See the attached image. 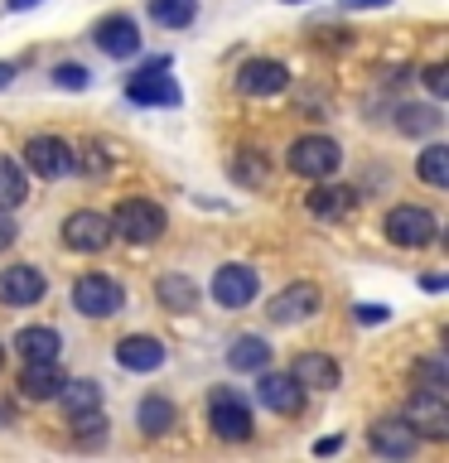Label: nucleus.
<instances>
[{
	"label": "nucleus",
	"instance_id": "22",
	"mask_svg": "<svg viewBox=\"0 0 449 463\" xmlns=\"http://www.w3.org/2000/svg\"><path fill=\"white\" fill-rule=\"evenodd\" d=\"M155 299L165 304V309H174V314H188L198 304V285L188 280V275H159Z\"/></svg>",
	"mask_w": 449,
	"mask_h": 463
},
{
	"label": "nucleus",
	"instance_id": "7",
	"mask_svg": "<svg viewBox=\"0 0 449 463\" xmlns=\"http://www.w3.org/2000/svg\"><path fill=\"white\" fill-rule=\"evenodd\" d=\"M24 165L39 174V179H63V174L78 169V159H72V145L58 140V136H34L24 145Z\"/></svg>",
	"mask_w": 449,
	"mask_h": 463
},
{
	"label": "nucleus",
	"instance_id": "27",
	"mask_svg": "<svg viewBox=\"0 0 449 463\" xmlns=\"http://www.w3.org/2000/svg\"><path fill=\"white\" fill-rule=\"evenodd\" d=\"M194 14H198L194 0H150V20H155V24H165V29L194 24Z\"/></svg>",
	"mask_w": 449,
	"mask_h": 463
},
{
	"label": "nucleus",
	"instance_id": "28",
	"mask_svg": "<svg viewBox=\"0 0 449 463\" xmlns=\"http://www.w3.org/2000/svg\"><path fill=\"white\" fill-rule=\"evenodd\" d=\"M416 174H420L430 188H449V150H444V145H425V155H420Z\"/></svg>",
	"mask_w": 449,
	"mask_h": 463
},
{
	"label": "nucleus",
	"instance_id": "8",
	"mask_svg": "<svg viewBox=\"0 0 449 463\" xmlns=\"http://www.w3.org/2000/svg\"><path fill=\"white\" fill-rule=\"evenodd\" d=\"M111 237H116V232H111V217H101V213H92V208L72 213L68 222H63V246H68V251H82V256L101 251Z\"/></svg>",
	"mask_w": 449,
	"mask_h": 463
},
{
	"label": "nucleus",
	"instance_id": "18",
	"mask_svg": "<svg viewBox=\"0 0 449 463\" xmlns=\"http://www.w3.org/2000/svg\"><path fill=\"white\" fill-rule=\"evenodd\" d=\"M116 362H121L126 372H155L159 362H165V343L150 338V333H130V338L116 343Z\"/></svg>",
	"mask_w": 449,
	"mask_h": 463
},
{
	"label": "nucleus",
	"instance_id": "4",
	"mask_svg": "<svg viewBox=\"0 0 449 463\" xmlns=\"http://www.w3.org/2000/svg\"><path fill=\"white\" fill-rule=\"evenodd\" d=\"M121 304H126V289L111 275H82L72 285V309L87 318H111V314H121Z\"/></svg>",
	"mask_w": 449,
	"mask_h": 463
},
{
	"label": "nucleus",
	"instance_id": "12",
	"mask_svg": "<svg viewBox=\"0 0 449 463\" xmlns=\"http://www.w3.org/2000/svg\"><path fill=\"white\" fill-rule=\"evenodd\" d=\"M285 82H290V68L281 58H252L237 78V92L242 97H275V92H285Z\"/></svg>",
	"mask_w": 449,
	"mask_h": 463
},
{
	"label": "nucleus",
	"instance_id": "25",
	"mask_svg": "<svg viewBox=\"0 0 449 463\" xmlns=\"http://www.w3.org/2000/svg\"><path fill=\"white\" fill-rule=\"evenodd\" d=\"M174 420H179V415H174V405H169L165 396H145V401L136 405V425H140L145 434H155V439H159V434H169Z\"/></svg>",
	"mask_w": 449,
	"mask_h": 463
},
{
	"label": "nucleus",
	"instance_id": "15",
	"mask_svg": "<svg viewBox=\"0 0 449 463\" xmlns=\"http://www.w3.org/2000/svg\"><path fill=\"white\" fill-rule=\"evenodd\" d=\"M319 309V285H310V280H295V285H285L281 295L271 299V318L275 324H300V318H310Z\"/></svg>",
	"mask_w": 449,
	"mask_h": 463
},
{
	"label": "nucleus",
	"instance_id": "23",
	"mask_svg": "<svg viewBox=\"0 0 449 463\" xmlns=\"http://www.w3.org/2000/svg\"><path fill=\"white\" fill-rule=\"evenodd\" d=\"M227 362H232V372H261V367L271 362V343H266V338H256V333H246V338L232 343Z\"/></svg>",
	"mask_w": 449,
	"mask_h": 463
},
{
	"label": "nucleus",
	"instance_id": "6",
	"mask_svg": "<svg viewBox=\"0 0 449 463\" xmlns=\"http://www.w3.org/2000/svg\"><path fill=\"white\" fill-rule=\"evenodd\" d=\"M165 58H155L150 68H140L136 78L126 82V97L136 101V107H179V82L165 78Z\"/></svg>",
	"mask_w": 449,
	"mask_h": 463
},
{
	"label": "nucleus",
	"instance_id": "13",
	"mask_svg": "<svg viewBox=\"0 0 449 463\" xmlns=\"http://www.w3.org/2000/svg\"><path fill=\"white\" fill-rule=\"evenodd\" d=\"M368 444H372V454H382V458H411L420 434L406 425V420H377L368 430Z\"/></svg>",
	"mask_w": 449,
	"mask_h": 463
},
{
	"label": "nucleus",
	"instance_id": "3",
	"mask_svg": "<svg viewBox=\"0 0 449 463\" xmlns=\"http://www.w3.org/2000/svg\"><path fill=\"white\" fill-rule=\"evenodd\" d=\"M111 232H121V237L136 241V246H150V241H159V232H165V208L150 198H126L121 208L111 213Z\"/></svg>",
	"mask_w": 449,
	"mask_h": 463
},
{
	"label": "nucleus",
	"instance_id": "5",
	"mask_svg": "<svg viewBox=\"0 0 449 463\" xmlns=\"http://www.w3.org/2000/svg\"><path fill=\"white\" fill-rule=\"evenodd\" d=\"M401 420L416 434H425V439H449V401H444V391H425V386H420L416 396L406 401Z\"/></svg>",
	"mask_w": 449,
	"mask_h": 463
},
{
	"label": "nucleus",
	"instance_id": "14",
	"mask_svg": "<svg viewBox=\"0 0 449 463\" xmlns=\"http://www.w3.org/2000/svg\"><path fill=\"white\" fill-rule=\"evenodd\" d=\"M97 49L107 58H136L140 53V24L130 14H111L97 24Z\"/></svg>",
	"mask_w": 449,
	"mask_h": 463
},
{
	"label": "nucleus",
	"instance_id": "24",
	"mask_svg": "<svg viewBox=\"0 0 449 463\" xmlns=\"http://www.w3.org/2000/svg\"><path fill=\"white\" fill-rule=\"evenodd\" d=\"M29 198V184H24V165L10 155H0V208H20V203Z\"/></svg>",
	"mask_w": 449,
	"mask_h": 463
},
{
	"label": "nucleus",
	"instance_id": "21",
	"mask_svg": "<svg viewBox=\"0 0 449 463\" xmlns=\"http://www.w3.org/2000/svg\"><path fill=\"white\" fill-rule=\"evenodd\" d=\"M314 184H319V179H314ZM304 203H310L314 217H348L358 198H353V188H348V184H319Z\"/></svg>",
	"mask_w": 449,
	"mask_h": 463
},
{
	"label": "nucleus",
	"instance_id": "1",
	"mask_svg": "<svg viewBox=\"0 0 449 463\" xmlns=\"http://www.w3.org/2000/svg\"><path fill=\"white\" fill-rule=\"evenodd\" d=\"M387 241L391 246H406V251H420V246H430L435 237H440V222H435L430 208H420V203H401V208L387 213Z\"/></svg>",
	"mask_w": 449,
	"mask_h": 463
},
{
	"label": "nucleus",
	"instance_id": "19",
	"mask_svg": "<svg viewBox=\"0 0 449 463\" xmlns=\"http://www.w3.org/2000/svg\"><path fill=\"white\" fill-rule=\"evenodd\" d=\"M63 382L68 376L58 372V357L53 362H20V391L29 401H53Z\"/></svg>",
	"mask_w": 449,
	"mask_h": 463
},
{
	"label": "nucleus",
	"instance_id": "43",
	"mask_svg": "<svg viewBox=\"0 0 449 463\" xmlns=\"http://www.w3.org/2000/svg\"><path fill=\"white\" fill-rule=\"evenodd\" d=\"M290 5H295V0H290Z\"/></svg>",
	"mask_w": 449,
	"mask_h": 463
},
{
	"label": "nucleus",
	"instance_id": "29",
	"mask_svg": "<svg viewBox=\"0 0 449 463\" xmlns=\"http://www.w3.org/2000/svg\"><path fill=\"white\" fill-rule=\"evenodd\" d=\"M396 126L406 130V136H425V130L440 126V111H435V107H401L396 111Z\"/></svg>",
	"mask_w": 449,
	"mask_h": 463
},
{
	"label": "nucleus",
	"instance_id": "31",
	"mask_svg": "<svg viewBox=\"0 0 449 463\" xmlns=\"http://www.w3.org/2000/svg\"><path fill=\"white\" fill-rule=\"evenodd\" d=\"M416 376H420V386H425V391H444L449 386V367H444V362H420Z\"/></svg>",
	"mask_w": 449,
	"mask_h": 463
},
{
	"label": "nucleus",
	"instance_id": "2",
	"mask_svg": "<svg viewBox=\"0 0 449 463\" xmlns=\"http://www.w3.org/2000/svg\"><path fill=\"white\" fill-rule=\"evenodd\" d=\"M285 165H290V174H300V179H329V174H339L343 150H339V140H329V136H304V140L290 145Z\"/></svg>",
	"mask_w": 449,
	"mask_h": 463
},
{
	"label": "nucleus",
	"instance_id": "30",
	"mask_svg": "<svg viewBox=\"0 0 449 463\" xmlns=\"http://www.w3.org/2000/svg\"><path fill=\"white\" fill-rule=\"evenodd\" d=\"M72 434H78V444H101L107 439V415H101V405L97 411L72 415Z\"/></svg>",
	"mask_w": 449,
	"mask_h": 463
},
{
	"label": "nucleus",
	"instance_id": "38",
	"mask_svg": "<svg viewBox=\"0 0 449 463\" xmlns=\"http://www.w3.org/2000/svg\"><path fill=\"white\" fill-rule=\"evenodd\" d=\"M339 449H343V439L333 434V439H319V444H314V454H339Z\"/></svg>",
	"mask_w": 449,
	"mask_h": 463
},
{
	"label": "nucleus",
	"instance_id": "20",
	"mask_svg": "<svg viewBox=\"0 0 449 463\" xmlns=\"http://www.w3.org/2000/svg\"><path fill=\"white\" fill-rule=\"evenodd\" d=\"M58 347H63V338H58L53 328H20L14 333V353H20V362H53Z\"/></svg>",
	"mask_w": 449,
	"mask_h": 463
},
{
	"label": "nucleus",
	"instance_id": "39",
	"mask_svg": "<svg viewBox=\"0 0 449 463\" xmlns=\"http://www.w3.org/2000/svg\"><path fill=\"white\" fill-rule=\"evenodd\" d=\"M343 5H353V10H368V5H387V0H343Z\"/></svg>",
	"mask_w": 449,
	"mask_h": 463
},
{
	"label": "nucleus",
	"instance_id": "42",
	"mask_svg": "<svg viewBox=\"0 0 449 463\" xmlns=\"http://www.w3.org/2000/svg\"><path fill=\"white\" fill-rule=\"evenodd\" d=\"M0 362H5V347H0Z\"/></svg>",
	"mask_w": 449,
	"mask_h": 463
},
{
	"label": "nucleus",
	"instance_id": "36",
	"mask_svg": "<svg viewBox=\"0 0 449 463\" xmlns=\"http://www.w3.org/2000/svg\"><path fill=\"white\" fill-rule=\"evenodd\" d=\"M358 318H362V324H382L387 309H382V304H358Z\"/></svg>",
	"mask_w": 449,
	"mask_h": 463
},
{
	"label": "nucleus",
	"instance_id": "37",
	"mask_svg": "<svg viewBox=\"0 0 449 463\" xmlns=\"http://www.w3.org/2000/svg\"><path fill=\"white\" fill-rule=\"evenodd\" d=\"M82 169H87V174H97V169H107V155H101V150H97V145H92V150H87V159H82Z\"/></svg>",
	"mask_w": 449,
	"mask_h": 463
},
{
	"label": "nucleus",
	"instance_id": "10",
	"mask_svg": "<svg viewBox=\"0 0 449 463\" xmlns=\"http://www.w3.org/2000/svg\"><path fill=\"white\" fill-rule=\"evenodd\" d=\"M256 401L275 415H300L304 411V396H300V382L290 372H266L261 367V382H256Z\"/></svg>",
	"mask_w": 449,
	"mask_h": 463
},
{
	"label": "nucleus",
	"instance_id": "33",
	"mask_svg": "<svg viewBox=\"0 0 449 463\" xmlns=\"http://www.w3.org/2000/svg\"><path fill=\"white\" fill-rule=\"evenodd\" d=\"M53 82L68 87V92H82V87H87V68H78V63H58Z\"/></svg>",
	"mask_w": 449,
	"mask_h": 463
},
{
	"label": "nucleus",
	"instance_id": "32",
	"mask_svg": "<svg viewBox=\"0 0 449 463\" xmlns=\"http://www.w3.org/2000/svg\"><path fill=\"white\" fill-rule=\"evenodd\" d=\"M237 179H242V184H261V179H266V159H256L252 150H242V159H237Z\"/></svg>",
	"mask_w": 449,
	"mask_h": 463
},
{
	"label": "nucleus",
	"instance_id": "16",
	"mask_svg": "<svg viewBox=\"0 0 449 463\" xmlns=\"http://www.w3.org/2000/svg\"><path fill=\"white\" fill-rule=\"evenodd\" d=\"M39 299H43V275L34 266H5L0 270V304L24 309V304H39Z\"/></svg>",
	"mask_w": 449,
	"mask_h": 463
},
{
	"label": "nucleus",
	"instance_id": "26",
	"mask_svg": "<svg viewBox=\"0 0 449 463\" xmlns=\"http://www.w3.org/2000/svg\"><path fill=\"white\" fill-rule=\"evenodd\" d=\"M58 401H63L68 415L97 411V405H101V386L97 382H63V386H58Z\"/></svg>",
	"mask_w": 449,
	"mask_h": 463
},
{
	"label": "nucleus",
	"instance_id": "11",
	"mask_svg": "<svg viewBox=\"0 0 449 463\" xmlns=\"http://www.w3.org/2000/svg\"><path fill=\"white\" fill-rule=\"evenodd\" d=\"M261 289V275L252 266H223L213 275V299L223 304V309H242V304H252Z\"/></svg>",
	"mask_w": 449,
	"mask_h": 463
},
{
	"label": "nucleus",
	"instance_id": "35",
	"mask_svg": "<svg viewBox=\"0 0 449 463\" xmlns=\"http://www.w3.org/2000/svg\"><path fill=\"white\" fill-rule=\"evenodd\" d=\"M10 246H14V217L0 208V251H10Z\"/></svg>",
	"mask_w": 449,
	"mask_h": 463
},
{
	"label": "nucleus",
	"instance_id": "41",
	"mask_svg": "<svg viewBox=\"0 0 449 463\" xmlns=\"http://www.w3.org/2000/svg\"><path fill=\"white\" fill-rule=\"evenodd\" d=\"M29 5H39V0H10V10H29Z\"/></svg>",
	"mask_w": 449,
	"mask_h": 463
},
{
	"label": "nucleus",
	"instance_id": "17",
	"mask_svg": "<svg viewBox=\"0 0 449 463\" xmlns=\"http://www.w3.org/2000/svg\"><path fill=\"white\" fill-rule=\"evenodd\" d=\"M290 376H295L300 386H314V391H333L343 382V367L324 353H300L295 362H290Z\"/></svg>",
	"mask_w": 449,
	"mask_h": 463
},
{
	"label": "nucleus",
	"instance_id": "40",
	"mask_svg": "<svg viewBox=\"0 0 449 463\" xmlns=\"http://www.w3.org/2000/svg\"><path fill=\"white\" fill-rule=\"evenodd\" d=\"M10 78H14V68H10V63H0V87H10Z\"/></svg>",
	"mask_w": 449,
	"mask_h": 463
},
{
	"label": "nucleus",
	"instance_id": "9",
	"mask_svg": "<svg viewBox=\"0 0 449 463\" xmlns=\"http://www.w3.org/2000/svg\"><path fill=\"white\" fill-rule=\"evenodd\" d=\"M208 425H213V434H223V439H246V434H252V411H246V401L237 391H213Z\"/></svg>",
	"mask_w": 449,
	"mask_h": 463
},
{
	"label": "nucleus",
	"instance_id": "34",
	"mask_svg": "<svg viewBox=\"0 0 449 463\" xmlns=\"http://www.w3.org/2000/svg\"><path fill=\"white\" fill-rule=\"evenodd\" d=\"M425 87L435 97H444V87H449V68L444 63H435V68H425Z\"/></svg>",
	"mask_w": 449,
	"mask_h": 463
}]
</instances>
